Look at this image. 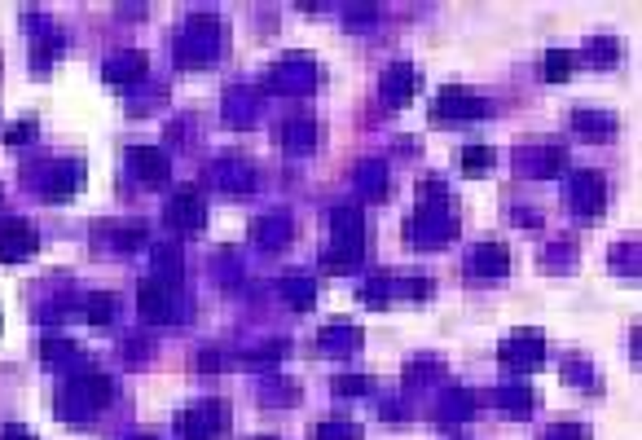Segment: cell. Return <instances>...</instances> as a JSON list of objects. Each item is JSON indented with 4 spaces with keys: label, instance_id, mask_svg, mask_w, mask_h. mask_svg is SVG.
<instances>
[{
    "label": "cell",
    "instance_id": "obj_1",
    "mask_svg": "<svg viewBox=\"0 0 642 440\" xmlns=\"http://www.w3.org/2000/svg\"><path fill=\"white\" fill-rule=\"evenodd\" d=\"M488 168H493V150H488V145H471V150L462 154V172L467 176H480Z\"/></svg>",
    "mask_w": 642,
    "mask_h": 440
},
{
    "label": "cell",
    "instance_id": "obj_2",
    "mask_svg": "<svg viewBox=\"0 0 642 440\" xmlns=\"http://www.w3.org/2000/svg\"><path fill=\"white\" fill-rule=\"evenodd\" d=\"M502 269H506V251H502V247L475 251V273H502Z\"/></svg>",
    "mask_w": 642,
    "mask_h": 440
},
{
    "label": "cell",
    "instance_id": "obj_3",
    "mask_svg": "<svg viewBox=\"0 0 642 440\" xmlns=\"http://www.w3.org/2000/svg\"><path fill=\"white\" fill-rule=\"evenodd\" d=\"M568 71H572V58L568 53H550L546 58V79H563Z\"/></svg>",
    "mask_w": 642,
    "mask_h": 440
}]
</instances>
